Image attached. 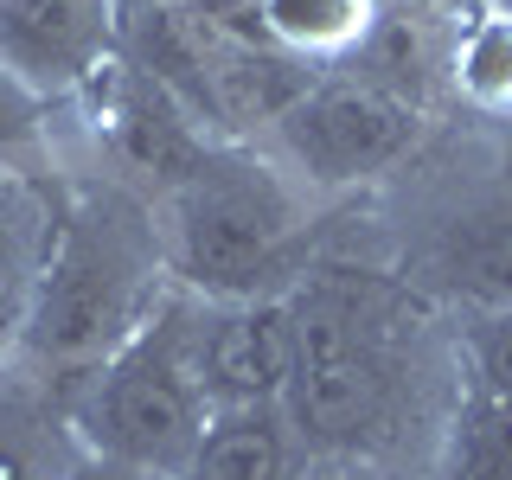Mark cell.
Returning <instances> with one entry per match:
<instances>
[{
    "label": "cell",
    "instance_id": "obj_11",
    "mask_svg": "<svg viewBox=\"0 0 512 480\" xmlns=\"http://www.w3.org/2000/svg\"><path fill=\"white\" fill-rule=\"evenodd\" d=\"M384 20V0H256L250 32L308 71H340Z\"/></svg>",
    "mask_w": 512,
    "mask_h": 480
},
{
    "label": "cell",
    "instance_id": "obj_1",
    "mask_svg": "<svg viewBox=\"0 0 512 480\" xmlns=\"http://www.w3.org/2000/svg\"><path fill=\"white\" fill-rule=\"evenodd\" d=\"M167 288L173 282L167 256H160L154 205L122 180H103V173L71 180L52 205V237L39 256L13 372L58 384L64 397L77 378H90L148 327Z\"/></svg>",
    "mask_w": 512,
    "mask_h": 480
},
{
    "label": "cell",
    "instance_id": "obj_5",
    "mask_svg": "<svg viewBox=\"0 0 512 480\" xmlns=\"http://www.w3.org/2000/svg\"><path fill=\"white\" fill-rule=\"evenodd\" d=\"M429 116L404 96L378 90L359 71H314V84L269 122L256 148H269L314 199L327 192H359L397 173L416 154Z\"/></svg>",
    "mask_w": 512,
    "mask_h": 480
},
{
    "label": "cell",
    "instance_id": "obj_8",
    "mask_svg": "<svg viewBox=\"0 0 512 480\" xmlns=\"http://www.w3.org/2000/svg\"><path fill=\"white\" fill-rule=\"evenodd\" d=\"M122 0H0V58L52 109L116 64Z\"/></svg>",
    "mask_w": 512,
    "mask_h": 480
},
{
    "label": "cell",
    "instance_id": "obj_13",
    "mask_svg": "<svg viewBox=\"0 0 512 480\" xmlns=\"http://www.w3.org/2000/svg\"><path fill=\"white\" fill-rule=\"evenodd\" d=\"M429 480H512V404L487 391H461L436 436Z\"/></svg>",
    "mask_w": 512,
    "mask_h": 480
},
{
    "label": "cell",
    "instance_id": "obj_15",
    "mask_svg": "<svg viewBox=\"0 0 512 480\" xmlns=\"http://www.w3.org/2000/svg\"><path fill=\"white\" fill-rule=\"evenodd\" d=\"M52 116L58 109L45 103L39 90L0 58V173H20V180H39L52 167L58 141H52Z\"/></svg>",
    "mask_w": 512,
    "mask_h": 480
},
{
    "label": "cell",
    "instance_id": "obj_10",
    "mask_svg": "<svg viewBox=\"0 0 512 480\" xmlns=\"http://www.w3.org/2000/svg\"><path fill=\"white\" fill-rule=\"evenodd\" d=\"M301 474H308V448L282 416V404H250V410H212L180 480H301Z\"/></svg>",
    "mask_w": 512,
    "mask_h": 480
},
{
    "label": "cell",
    "instance_id": "obj_3",
    "mask_svg": "<svg viewBox=\"0 0 512 480\" xmlns=\"http://www.w3.org/2000/svg\"><path fill=\"white\" fill-rule=\"evenodd\" d=\"M314 192L256 141H218L180 186L154 199L167 282L205 301L288 295L308 276Z\"/></svg>",
    "mask_w": 512,
    "mask_h": 480
},
{
    "label": "cell",
    "instance_id": "obj_7",
    "mask_svg": "<svg viewBox=\"0 0 512 480\" xmlns=\"http://www.w3.org/2000/svg\"><path fill=\"white\" fill-rule=\"evenodd\" d=\"M173 320H180L186 365L199 378L212 410H250L282 404L288 365H295V327H288V295L256 301H205L173 288Z\"/></svg>",
    "mask_w": 512,
    "mask_h": 480
},
{
    "label": "cell",
    "instance_id": "obj_4",
    "mask_svg": "<svg viewBox=\"0 0 512 480\" xmlns=\"http://www.w3.org/2000/svg\"><path fill=\"white\" fill-rule=\"evenodd\" d=\"M58 416L71 429V448H84L96 461H116V468H135L148 480L186 474L192 448L212 423V404L186 365L173 288L116 359H103L90 378H77L58 397Z\"/></svg>",
    "mask_w": 512,
    "mask_h": 480
},
{
    "label": "cell",
    "instance_id": "obj_9",
    "mask_svg": "<svg viewBox=\"0 0 512 480\" xmlns=\"http://www.w3.org/2000/svg\"><path fill=\"white\" fill-rule=\"evenodd\" d=\"M429 269L461 308H512V199H474L436 224Z\"/></svg>",
    "mask_w": 512,
    "mask_h": 480
},
{
    "label": "cell",
    "instance_id": "obj_16",
    "mask_svg": "<svg viewBox=\"0 0 512 480\" xmlns=\"http://www.w3.org/2000/svg\"><path fill=\"white\" fill-rule=\"evenodd\" d=\"M455 359L468 372V391L512 404V308H461Z\"/></svg>",
    "mask_w": 512,
    "mask_h": 480
},
{
    "label": "cell",
    "instance_id": "obj_14",
    "mask_svg": "<svg viewBox=\"0 0 512 480\" xmlns=\"http://www.w3.org/2000/svg\"><path fill=\"white\" fill-rule=\"evenodd\" d=\"M448 90L461 96V109L493 122H512V26L506 20H455L448 32Z\"/></svg>",
    "mask_w": 512,
    "mask_h": 480
},
{
    "label": "cell",
    "instance_id": "obj_19",
    "mask_svg": "<svg viewBox=\"0 0 512 480\" xmlns=\"http://www.w3.org/2000/svg\"><path fill=\"white\" fill-rule=\"evenodd\" d=\"M0 480H32V468L20 461V448H13V442H0Z\"/></svg>",
    "mask_w": 512,
    "mask_h": 480
},
{
    "label": "cell",
    "instance_id": "obj_6",
    "mask_svg": "<svg viewBox=\"0 0 512 480\" xmlns=\"http://www.w3.org/2000/svg\"><path fill=\"white\" fill-rule=\"evenodd\" d=\"M84 109L90 148H96V173L103 180H122L141 199H160L167 186H180L205 154L218 148V135L205 128L192 109H180L154 77H141L128 58H116L103 77L71 96Z\"/></svg>",
    "mask_w": 512,
    "mask_h": 480
},
{
    "label": "cell",
    "instance_id": "obj_18",
    "mask_svg": "<svg viewBox=\"0 0 512 480\" xmlns=\"http://www.w3.org/2000/svg\"><path fill=\"white\" fill-rule=\"evenodd\" d=\"M58 480H148V474L116 468V461H96V455H84V448H77V455H71V468H64Z\"/></svg>",
    "mask_w": 512,
    "mask_h": 480
},
{
    "label": "cell",
    "instance_id": "obj_21",
    "mask_svg": "<svg viewBox=\"0 0 512 480\" xmlns=\"http://www.w3.org/2000/svg\"><path fill=\"white\" fill-rule=\"evenodd\" d=\"M410 7H423V13H442V20H455L468 0H410Z\"/></svg>",
    "mask_w": 512,
    "mask_h": 480
},
{
    "label": "cell",
    "instance_id": "obj_20",
    "mask_svg": "<svg viewBox=\"0 0 512 480\" xmlns=\"http://www.w3.org/2000/svg\"><path fill=\"white\" fill-rule=\"evenodd\" d=\"M468 13H480V20H506V26H512V0H468Z\"/></svg>",
    "mask_w": 512,
    "mask_h": 480
},
{
    "label": "cell",
    "instance_id": "obj_17",
    "mask_svg": "<svg viewBox=\"0 0 512 480\" xmlns=\"http://www.w3.org/2000/svg\"><path fill=\"white\" fill-rule=\"evenodd\" d=\"M301 480H384V474H378V461H365V455H333V461H308Z\"/></svg>",
    "mask_w": 512,
    "mask_h": 480
},
{
    "label": "cell",
    "instance_id": "obj_2",
    "mask_svg": "<svg viewBox=\"0 0 512 480\" xmlns=\"http://www.w3.org/2000/svg\"><path fill=\"white\" fill-rule=\"evenodd\" d=\"M288 327H295V365H288L282 416L295 423L308 461H372L397 423L410 378L416 327L404 288L365 269L308 263V276L288 288Z\"/></svg>",
    "mask_w": 512,
    "mask_h": 480
},
{
    "label": "cell",
    "instance_id": "obj_12",
    "mask_svg": "<svg viewBox=\"0 0 512 480\" xmlns=\"http://www.w3.org/2000/svg\"><path fill=\"white\" fill-rule=\"evenodd\" d=\"M45 237H52V205L32 199L20 173H0V378L20 359V327L32 308Z\"/></svg>",
    "mask_w": 512,
    "mask_h": 480
}]
</instances>
